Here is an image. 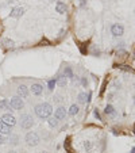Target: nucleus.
I'll return each instance as SVG.
<instances>
[{"instance_id":"obj_1","label":"nucleus","mask_w":135,"mask_h":153,"mask_svg":"<svg viewBox=\"0 0 135 153\" xmlns=\"http://www.w3.org/2000/svg\"><path fill=\"white\" fill-rule=\"evenodd\" d=\"M35 115L41 119H49V117L52 115L53 112V106L47 102L39 103L38 106H35Z\"/></svg>"},{"instance_id":"obj_2","label":"nucleus","mask_w":135,"mask_h":153,"mask_svg":"<svg viewBox=\"0 0 135 153\" xmlns=\"http://www.w3.org/2000/svg\"><path fill=\"white\" fill-rule=\"evenodd\" d=\"M34 126V119L30 114H22L20 115V128L24 130H29Z\"/></svg>"},{"instance_id":"obj_3","label":"nucleus","mask_w":135,"mask_h":153,"mask_svg":"<svg viewBox=\"0 0 135 153\" xmlns=\"http://www.w3.org/2000/svg\"><path fill=\"white\" fill-rule=\"evenodd\" d=\"M26 144L29 145V146H31V148H34V146H37L39 144V136H38V133H35V131H29V133L26 134Z\"/></svg>"},{"instance_id":"obj_4","label":"nucleus","mask_w":135,"mask_h":153,"mask_svg":"<svg viewBox=\"0 0 135 153\" xmlns=\"http://www.w3.org/2000/svg\"><path fill=\"white\" fill-rule=\"evenodd\" d=\"M10 106L12 110H22L23 107H24V102H23V99L19 98V96H14L10 100Z\"/></svg>"},{"instance_id":"obj_5","label":"nucleus","mask_w":135,"mask_h":153,"mask_svg":"<svg viewBox=\"0 0 135 153\" xmlns=\"http://www.w3.org/2000/svg\"><path fill=\"white\" fill-rule=\"evenodd\" d=\"M66 115H68V111L65 107H62V106H60L57 110L54 111V118L57 119V121H62V119L66 118Z\"/></svg>"},{"instance_id":"obj_6","label":"nucleus","mask_w":135,"mask_h":153,"mask_svg":"<svg viewBox=\"0 0 135 153\" xmlns=\"http://www.w3.org/2000/svg\"><path fill=\"white\" fill-rule=\"evenodd\" d=\"M1 122H4V123L8 125L10 128H12V126L16 125V118L11 114H4V115H1Z\"/></svg>"},{"instance_id":"obj_7","label":"nucleus","mask_w":135,"mask_h":153,"mask_svg":"<svg viewBox=\"0 0 135 153\" xmlns=\"http://www.w3.org/2000/svg\"><path fill=\"white\" fill-rule=\"evenodd\" d=\"M111 33H112V35H115V37H122L123 33H124V29H123V26L119 25V23H113V25L111 26Z\"/></svg>"},{"instance_id":"obj_8","label":"nucleus","mask_w":135,"mask_h":153,"mask_svg":"<svg viewBox=\"0 0 135 153\" xmlns=\"http://www.w3.org/2000/svg\"><path fill=\"white\" fill-rule=\"evenodd\" d=\"M30 91L32 92V95H35V96H39L43 94V86L39 83H32L31 87H30Z\"/></svg>"},{"instance_id":"obj_9","label":"nucleus","mask_w":135,"mask_h":153,"mask_svg":"<svg viewBox=\"0 0 135 153\" xmlns=\"http://www.w3.org/2000/svg\"><path fill=\"white\" fill-rule=\"evenodd\" d=\"M16 92H18V96L19 98H22V99H26L27 96H29V88H27L24 84H22V86H19L18 87V89H16Z\"/></svg>"},{"instance_id":"obj_10","label":"nucleus","mask_w":135,"mask_h":153,"mask_svg":"<svg viewBox=\"0 0 135 153\" xmlns=\"http://www.w3.org/2000/svg\"><path fill=\"white\" fill-rule=\"evenodd\" d=\"M104 114H106L107 117H109V118H115V117H116L115 107H113V106H111V104H108L106 109H104Z\"/></svg>"},{"instance_id":"obj_11","label":"nucleus","mask_w":135,"mask_h":153,"mask_svg":"<svg viewBox=\"0 0 135 153\" xmlns=\"http://www.w3.org/2000/svg\"><path fill=\"white\" fill-rule=\"evenodd\" d=\"M11 133V128L8 125H6L4 122L0 121V134H3V136H8Z\"/></svg>"},{"instance_id":"obj_12","label":"nucleus","mask_w":135,"mask_h":153,"mask_svg":"<svg viewBox=\"0 0 135 153\" xmlns=\"http://www.w3.org/2000/svg\"><path fill=\"white\" fill-rule=\"evenodd\" d=\"M55 11H57L58 14H65L66 12V4H65L64 1H57V4H55Z\"/></svg>"},{"instance_id":"obj_13","label":"nucleus","mask_w":135,"mask_h":153,"mask_svg":"<svg viewBox=\"0 0 135 153\" xmlns=\"http://www.w3.org/2000/svg\"><path fill=\"white\" fill-rule=\"evenodd\" d=\"M55 81H57L58 86L64 88V87L66 86V83H68V79L65 77V75H58V76L55 77Z\"/></svg>"},{"instance_id":"obj_14","label":"nucleus","mask_w":135,"mask_h":153,"mask_svg":"<svg viewBox=\"0 0 135 153\" xmlns=\"http://www.w3.org/2000/svg\"><path fill=\"white\" fill-rule=\"evenodd\" d=\"M23 14H24V8H23V7H19V8H14V10L11 11V16H12V18H20Z\"/></svg>"},{"instance_id":"obj_15","label":"nucleus","mask_w":135,"mask_h":153,"mask_svg":"<svg viewBox=\"0 0 135 153\" xmlns=\"http://www.w3.org/2000/svg\"><path fill=\"white\" fill-rule=\"evenodd\" d=\"M78 111H80V106L74 103V104H72L70 107H69V110H68V114L72 115V117H74V115L78 114Z\"/></svg>"},{"instance_id":"obj_16","label":"nucleus","mask_w":135,"mask_h":153,"mask_svg":"<svg viewBox=\"0 0 135 153\" xmlns=\"http://www.w3.org/2000/svg\"><path fill=\"white\" fill-rule=\"evenodd\" d=\"M62 75H65V77H66V79H74L73 70H72V68H70V67H65L64 73H62Z\"/></svg>"},{"instance_id":"obj_17","label":"nucleus","mask_w":135,"mask_h":153,"mask_svg":"<svg viewBox=\"0 0 135 153\" xmlns=\"http://www.w3.org/2000/svg\"><path fill=\"white\" fill-rule=\"evenodd\" d=\"M0 110H11L10 102H8L7 99H1V100H0Z\"/></svg>"},{"instance_id":"obj_18","label":"nucleus","mask_w":135,"mask_h":153,"mask_svg":"<svg viewBox=\"0 0 135 153\" xmlns=\"http://www.w3.org/2000/svg\"><path fill=\"white\" fill-rule=\"evenodd\" d=\"M10 144L11 145H18L19 144V136H16V134H11V137H10Z\"/></svg>"},{"instance_id":"obj_19","label":"nucleus","mask_w":135,"mask_h":153,"mask_svg":"<svg viewBox=\"0 0 135 153\" xmlns=\"http://www.w3.org/2000/svg\"><path fill=\"white\" fill-rule=\"evenodd\" d=\"M1 45H3L4 48H11L14 45V42H12V39H10V38H3L1 39Z\"/></svg>"},{"instance_id":"obj_20","label":"nucleus","mask_w":135,"mask_h":153,"mask_svg":"<svg viewBox=\"0 0 135 153\" xmlns=\"http://www.w3.org/2000/svg\"><path fill=\"white\" fill-rule=\"evenodd\" d=\"M77 102L80 103V104H83V103L87 102V94H85V92L78 94V96H77Z\"/></svg>"},{"instance_id":"obj_21","label":"nucleus","mask_w":135,"mask_h":153,"mask_svg":"<svg viewBox=\"0 0 135 153\" xmlns=\"http://www.w3.org/2000/svg\"><path fill=\"white\" fill-rule=\"evenodd\" d=\"M55 86H57V81H55V79H50V80L47 81V88H49V91H53Z\"/></svg>"},{"instance_id":"obj_22","label":"nucleus","mask_w":135,"mask_h":153,"mask_svg":"<svg viewBox=\"0 0 135 153\" xmlns=\"http://www.w3.org/2000/svg\"><path fill=\"white\" fill-rule=\"evenodd\" d=\"M58 122H60V121H57L55 118H49L47 119V123H49V126H50V128H57Z\"/></svg>"},{"instance_id":"obj_23","label":"nucleus","mask_w":135,"mask_h":153,"mask_svg":"<svg viewBox=\"0 0 135 153\" xmlns=\"http://www.w3.org/2000/svg\"><path fill=\"white\" fill-rule=\"evenodd\" d=\"M53 102H54V103H61V102H64V96L60 95V94H55V95L53 96Z\"/></svg>"},{"instance_id":"obj_24","label":"nucleus","mask_w":135,"mask_h":153,"mask_svg":"<svg viewBox=\"0 0 135 153\" xmlns=\"http://www.w3.org/2000/svg\"><path fill=\"white\" fill-rule=\"evenodd\" d=\"M84 149L87 150V152L88 150H90L92 149V144H90L89 141H85V142H84Z\"/></svg>"},{"instance_id":"obj_25","label":"nucleus","mask_w":135,"mask_h":153,"mask_svg":"<svg viewBox=\"0 0 135 153\" xmlns=\"http://www.w3.org/2000/svg\"><path fill=\"white\" fill-rule=\"evenodd\" d=\"M81 84H83L84 87H87V86H88V80H87V77H81Z\"/></svg>"},{"instance_id":"obj_26","label":"nucleus","mask_w":135,"mask_h":153,"mask_svg":"<svg viewBox=\"0 0 135 153\" xmlns=\"http://www.w3.org/2000/svg\"><path fill=\"white\" fill-rule=\"evenodd\" d=\"M93 114H95V117H96V118L99 119V121H101V115H100V112L97 111V109H96V110H95V111H93Z\"/></svg>"},{"instance_id":"obj_27","label":"nucleus","mask_w":135,"mask_h":153,"mask_svg":"<svg viewBox=\"0 0 135 153\" xmlns=\"http://www.w3.org/2000/svg\"><path fill=\"white\" fill-rule=\"evenodd\" d=\"M6 142V138L3 137V134H0V145H1V144H4Z\"/></svg>"},{"instance_id":"obj_28","label":"nucleus","mask_w":135,"mask_h":153,"mask_svg":"<svg viewBox=\"0 0 135 153\" xmlns=\"http://www.w3.org/2000/svg\"><path fill=\"white\" fill-rule=\"evenodd\" d=\"M80 6H81V7H84V6H85V0H81V3H80Z\"/></svg>"},{"instance_id":"obj_29","label":"nucleus","mask_w":135,"mask_h":153,"mask_svg":"<svg viewBox=\"0 0 135 153\" xmlns=\"http://www.w3.org/2000/svg\"><path fill=\"white\" fill-rule=\"evenodd\" d=\"M8 153H18V152H16V150H10Z\"/></svg>"},{"instance_id":"obj_30","label":"nucleus","mask_w":135,"mask_h":153,"mask_svg":"<svg viewBox=\"0 0 135 153\" xmlns=\"http://www.w3.org/2000/svg\"><path fill=\"white\" fill-rule=\"evenodd\" d=\"M131 153H135V146L132 148V150H131Z\"/></svg>"},{"instance_id":"obj_31","label":"nucleus","mask_w":135,"mask_h":153,"mask_svg":"<svg viewBox=\"0 0 135 153\" xmlns=\"http://www.w3.org/2000/svg\"><path fill=\"white\" fill-rule=\"evenodd\" d=\"M41 153H49V152H46V150H42V152Z\"/></svg>"}]
</instances>
